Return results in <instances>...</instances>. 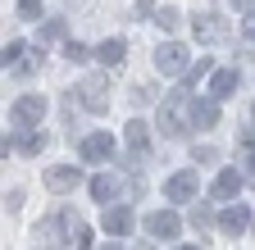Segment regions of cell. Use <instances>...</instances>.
Masks as SVG:
<instances>
[{
	"instance_id": "9c48e42d",
	"label": "cell",
	"mask_w": 255,
	"mask_h": 250,
	"mask_svg": "<svg viewBox=\"0 0 255 250\" xmlns=\"http://www.w3.org/2000/svg\"><path fill=\"white\" fill-rule=\"evenodd\" d=\"M246 223H251V218H246V209H242V205H228V209L219 214V228L228 232V237H242V232H246Z\"/></svg>"
},
{
	"instance_id": "ac0fdd59",
	"label": "cell",
	"mask_w": 255,
	"mask_h": 250,
	"mask_svg": "<svg viewBox=\"0 0 255 250\" xmlns=\"http://www.w3.org/2000/svg\"><path fill=\"white\" fill-rule=\"evenodd\" d=\"M41 146H46V132H27V137H18V150H23V155H37Z\"/></svg>"
},
{
	"instance_id": "277c9868",
	"label": "cell",
	"mask_w": 255,
	"mask_h": 250,
	"mask_svg": "<svg viewBox=\"0 0 255 250\" xmlns=\"http://www.w3.org/2000/svg\"><path fill=\"white\" fill-rule=\"evenodd\" d=\"M78 91L87 96V109H91V114H105V105H110V100H105V91H110V86H105V78H101V73L82 78V86H78Z\"/></svg>"
},
{
	"instance_id": "83f0119b",
	"label": "cell",
	"mask_w": 255,
	"mask_h": 250,
	"mask_svg": "<svg viewBox=\"0 0 255 250\" xmlns=\"http://www.w3.org/2000/svg\"><path fill=\"white\" fill-rule=\"evenodd\" d=\"M182 250H196V246H182Z\"/></svg>"
},
{
	"instance_id": "d4e9b609",
	"label": "cell",
	"mask_w": 255,
	"mask_h": 250,
	"mask_svg": "<svg viewBox=\"0 0 255 250\" xmlns=\"http://www.w3.org/2000/svg\"><path fill=\"white\" fill-rule=\"evenodd\" d=\"M150 9H155V0H137V18H146Z\"/></svg>"
},
{
	"instance_id": "5bb4252c",
	"label": "cell",
	"mask_w": 255,
	"mask_h": 250,
	"mask_svg": "<svg viewBox=\"0 0 255 250\" xmlns=\"http://www.w3.org/2000/svg\"><path fill=\"white\" fill-rule=\"evenodd\" d=\"M233 91H237V73H233V69H219L214 82H210V96H214V100H228Z\"/></svg>"
},
{
	"instance_id": "4316f807",
	"label": "cell",
	"mask_w": 255,
	"mask_h": 250,
	"mask_svg": "<svg viewBox=\"0 0 255 250\" xmlns=\"http://www.w3.org/2000/svg\"><path fill=\"white\" fill-rule=\"evenodd\" d=\"M233 5H237V9H251V0H233Z\"/></svg>"
},
{
	"instance_id": "d6986e66",
	"label": "cell",
	"mask_w": 255,
	"mask_h": 250,
	"mask_svg": "<svg viewBox=\"0 0 255 250\" xmlns=\"http://www.w3.org/2000/svg\"><path fill=\"white\" fill-rule=\"evenodd\" d=\"M23 59V41H5V69H18Z\"/></svg>"
},
{
	"instance_id": "603a6c76",
	"label": "cell",
	"mask_w": 255,
	"mask_h": 250,
	"mask_svg": "<svg viewBox=\"0 0 255 250\" xmlns=\"http://www.w3.org/2000/svg\"><path fill=\"white\" fill-rule=\"evenodd\" d=\"M18 14L23 18H37L41 14V0H18Z\"/></svg>"
},
{
	"instance_id": "2e32d148",
	"label": "cell",
	"mask_w": 255,
	"mask_h": 250,
	"mask_svg": "<svg viewBox=\"0 0 255 250\" xmlns=\"http://www.w3.org/2000/svg\"><path fill=\"white\" fill-rule=\"evenodd\" d=\"M114 191H119V182H114L110 173H101V177H96V182H91V196H96V200H110Z\"/></svg>"
},
{
	"instance_id": "484cf974",
	"label": "cell",
	"mask_w": 255,
	"mask_h": 250,
	"mask_svg": "<svg viewBox=\"0 0 255 250\" xmlns=\"http://www.w3.org/2000/svg\"><path fill=\"white\" fill-rule=\"evenodd\" d=\"M246 37L255 41V14H246Z\"/></svg>"
},
{
	"instance_id": "ba28073f",
	"label": "cell",
	"mask_w": 255,
	"mask_h": 250,
	"mask_svg": "<svg viewBox=\"0 0 255 250\" xmlns=\"http://www.w3.org/2000/svg\"><path fill=\"white\" fill-rule=\"evenodd\" d=\"M123 141H128V150H132V155H146V150H150V128H146L141 118H132V123L123 128Z\"/></svg>"
},
{
	"instance_id": "52a82bcc",
	"label": "cell",
	"mask_w": 255,
	"mask_h": 250,
	"mask_svg": "<svg viewBox=\"0 0 255 250\" xmlns=\"http://www.w3.org/2000/svg\"><path fill=\"white\" fill-rule=\"evenodd\" d=\"M164 196H169V200H191V196H196V173H191V168L173 173V177L164 182Z\"/></svg>"
},
{
	"instance_id": "7a4b0ae2",
	"label": "cell",
	"mask_w": 255,
	"mask_h": 250,
	"mask_svg": "<svg viewBox=\"0 0 255 250\" xmlns=\"http://www.w3.org/2000/svg\"><path fill=\"white\" fill-rule=\"evenodd\" d=\"M178 228H182V223H178V214H173V209H155V214L146 218V232H150V237H159V241H173V237H178Z\"/></svg>"
},
{
	"instance_id": "4fadbf2b",
	"label": "cell",
	"mask_w": 255,
	"mask_h": 250,
	"mask_svg": "<svg viewBox=\"0 0 255 250\" xmlns=\"http://www.w3.org/2000/svg\"><path fill=\"white\" fill-rule=\"evenodd\" d=\"M242 191V173H233V168H223L219 177H214V200H233Z\"/></svg>"
},
{
	"instance_id": "e0dca14e",
	"label": "cell",
	"mask_w": 255,
	"mask_h": 250,
	"mask_svg": "<svg viewBox=\"0 0 255 250\" xmlns=\"http://www.w3.org/2000/svg\"><path fill=\"white\" fill-rule=\"evenodd\" d=\"M210 69H214V64H210V59H196V64H191V69H187V73H182V86H187V91H191V86H196V82H201V78H205V73H210Z\"/></svg>"
},
{
	"instance_id": "cb8c5ba5",
	"label": "cell",
	"mask_w": 255,
	"mask_h": 250,
	"mask_svg": "<svg viewBox=\"0 0 255 250\" xmlns=\"http://www.w3.org/2000/svg\"><path fill=\"white\" fill-rule=\"evenodd\" d=\"M191 155H196V164H210V160H219V150H214V146H196Z\"/></svg>"
},
{
	"instance_id": "5b68a950",
	"label": "cell",
	"mask_w": 255,
	"mask_h": 250,
	"mask_svg": "<svg viewBox=\"0 0 255 250\" xmlns=\"http://www.w3.org/2000/svg\"><path fill=\"white\" fill-rule=\"evenodd\" d=\"M78 182H82V168H73V164H55V168H46V186H50V191H73Z\"/></svg>"
},
{
	"instance_id": "7c38bea8",
	"label": "cell",
	"mask_w": 255,
	"mask_h": 250,
	"mask_svg": "<svg viewBox=\"0 0 255 250\" xmlns=\"http://www.w3.org/2000/svg\"><path fill=\"white\" fill-rule=\"evenodd\" d=\"M123 55H128V46H123L119 37H110V41H101V46H96V59H101L105 69H119V64H123Z\"/></svg>"
},
{
	"instance_id": "8fae6325",
	"label": "cell",
	"mask_w": 255,
	"mask_h": 250,
	"mask_svg": "<svg viewBox=\"0 0 255 250\" xmlns=\"http://www.w3.org/2000/svg\"><path fill=\"white\" fill-rule=\"evenodd\" d=\"M191 123L196 128H214L219 123V100L210 96V100H191Z\"/></svg>"
},
{
	"instance_id": "f1b7e54d",
	"label": "cell",
	"mask_w": 255,
	"mask_h": 250,
	"mask_svg": "<svg viewBox=\"0 0 255 250\" xmlns=\"http://www.w3.org/2000/svg\"><path fill=\"white\" fill-rule=\"evenodd\" d=\"M105 250H119V246H105Z\"/></svg>"
},
{
	"instance_id": "6da1fadb",
	"label": "cell",
	"mask_w": 255,
	"mask_h": 250,
	"mask_svg": "<svg viewBox=\"0 0 255 250\" xmlns=\"http://www.w3.org/2000/svg\"><path fill=\"white\" fill-rule=\"evenodd\" d=\"M155 69H159V73H169V78H182V73H187V50L173 46V41H169V46H159V50H155Z\"/></svg>"
},
{
	"instance_id": "3957f363",
	"label": "cell",
	"mask_w": 255,
	"mask_h": 250,
	"mask_svg": "<svg viewBox=\"0 0 255 250\" xmlns=\"http://www.w3.org/2000/svg\"><path fill=\"white\" fill-rule=\"evenodd\" d=\"M114 132H91V137H82L78 141V150H82V160H105V155H114Z\"/></svg>"
},
{
	"instance_id": "8992f818",
	"label": "cell",
	"mask_w": 255,
	"mask_h": 250,
	"mask_svg": "<svg viewBox=\"0 0 255 250\" xmlns=\"http://www.w3.org/2000/svg\"><path fill=\"white\" fill-rule=\"evenodd\" d=\"M46 118V96H23L14 105V123H23V128H32V123Z\"/></svg>"
},
{
	"instance_id": "7402d4cb",
	"label": "cell",
	"mask_w": 255,
	"mask_h": 250,
	"mask_svg": "<svg viewBox=\"0 0 255 250\" xmlns=\"http://www.w3.org/2000/svg\"><path fill=\"white\" fill-rule=\"evenodd\" d=\"M64 55H69V59H78V64H82V59H87L91 50H87L82 41H69V46H64Z\"/></svg>"
},
{
	"instance_id": "44dd1931",
	"label": "cell",
	"mask_w": 255,
	"mask_h": 250,
	"mask_svg": "<svg viewBox=\"0 0 255 250\" xmlns=\"http://www.w3.org/2000/svg\"><path fill=\"white\" fill-rule=\"evenodd\" d=\"M64 37V23H41V46L46 41H59Z\"/></svg>"
},
{
	"instance_id": "9a60e30c",
	"label": "cell",
	"mask_w": 255,
	"mask_h": 250,
	"mask_svg": "<svg viewBox=\"0 0 255 250\" xmlns=\"http://www.w3.org/2000/svg\"><path fill=\"white\" fill-rule=\"evenodd\" d=\"M191 32H196L201 41H219V37H223V27H219V18H214V14H201L196 23H191Z\"/></svg>"
},
{
	"instance_id": "ffe728a7",
	"label": "cell",
	"mask_w": 255,
	"mask_h": 250,
	"mask_svg": "<svg viewBox=\"0 0 255 250\" xmlns=\"http://www.w3.org/2000/svg\"><path fill=\"white\" fill-rule=\"evenodd\" d=\"M155 23L164 27V32H173V27H178V9H159V14H155Z\"/></svg>"
},
{
	"instance_id": "30bf717a",
	"label": "cell",
	"mask_w": 255,
	"mask_h": 250,
	"mask_svg": "<svg viewBox=\"0 0 255 250\" xmlns=\"http://www.w3.org/2000/svg\"><path fill=\"white\" fill-rule=\"evenodd\" d=\"M105 232H114V237H128V232H132V209H128V205H119V209H105Z\"/></svg>"
}]
</instances>
